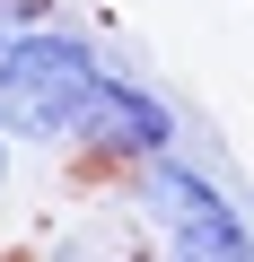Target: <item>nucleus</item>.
Wrapping results in <instances>:
<instances>
[{
  "label": "nucleus",
  "mask_w": 254,
  "mask_h": 262,
  "mask_svg": "<svg viewBox=\"0 0 254 262\" xmlns=\"http://www.w3.org/2000/svg\"><path fill=\"white\" fill-rule=\"evenodd\" d=\"M105 79H114L105 53L62 18L9 35L0 44V122H9V140L18 149H79V122L105 96Z\"/></svg>",
  "instance_id": "obj_1"
},
{
  "label": "nucleus",
  "mask_w": 254,
  "mask_h": 262,
  "mask_svg": "<svg viewBox=\"0 0 254 262\" xmlns=\"http://www.w3.org/2000/svg\"><path fill=\"white\" fill-rule=\"evenodd\" d=\"M79 166H96V175H123L132 184L141 166H158V158H175V105L149 88V79H132V70H114L105 79V96L88 105V122H79V149H70Z\"/></svg>",
  "instance_id": "obj_2"
},
{
  "label": "nucleus",
  "mask_w": 254,
  "mask_h": 262,
  "mask_svg": "<svg viewBox=\"0 0 254 262\" xmlns=\"http://www.w3.org/2000/svg\"><path fill=\"white\" fill-rule=\"evenodd\" d=\"M123 192H132V219H141L158 245L202 236V227H237V219H245V210L228 201V184H219V175H202L184 149H175V158H158V166H141Z\"/></svg>",
  "instance_id": "obj_3"
},
{
  "label": "nucleus",
  "mask_w": 254,
  "mask_h": 262,
  "mask_svg": "<svg viewBox=\"0 0 254 262\" xmlns=\"http://www.w3.org/2000/svg\"><path fill=\"white\" fill-rule=\"evenodd\" d=\"M167 262H254V219H237V227H202V236H175V245H158Z\"/></svg>",
  "instance_id": "obj_4"
},
{
  "label": "nucleus",
  "mask_w": 254,
  "mask_h": 262,
  "mask_svg": "<svg viewBox=\"0 0 254 262\" xmlns=\"http://www.w3.org/2000/svg\"><path fill=\"white\" fill-rule=\"evenodd\" d=\"M9 166H18V140H9V122H0V201H9Z\"/></svg>",
  "instance_id": "obj_5"
}]
</instances>
